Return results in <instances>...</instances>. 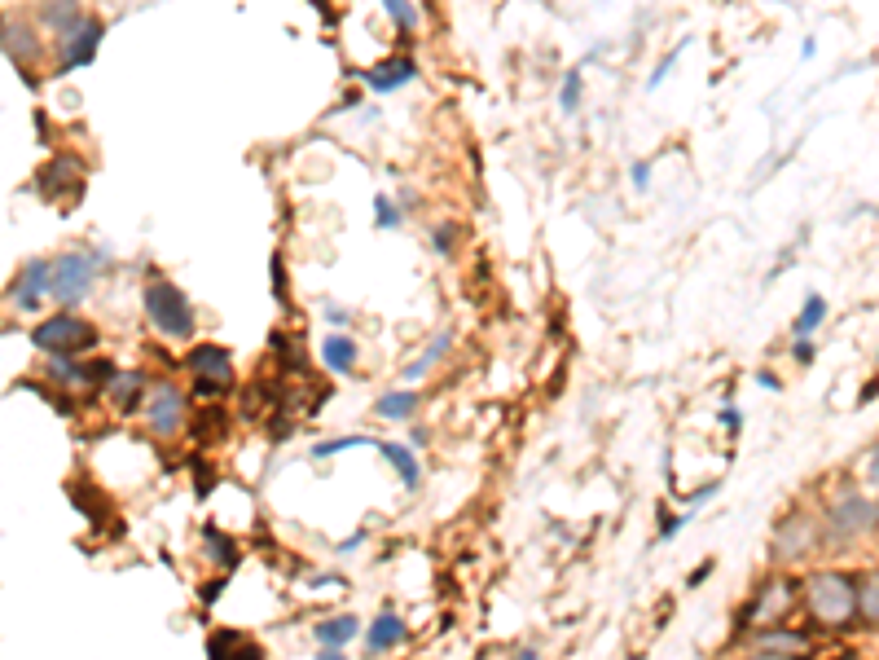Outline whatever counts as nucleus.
<instances>
[{
  "mask_svg": "<svg viewBox=\"0 0 879 660\" xmlns=\"http://www.w3.org/2000/svg\"><path fill=\"white\" fill-rule=\"evenodd\" d=\"M141 308H146V322L159 330L163 339H194L198 330V313L189 304V295L168 278H150L141 291Z\"/></svg>",
  "mask_w": 879,
  "mask_h": 660,
  "instance_id": "obj_1",
  "label": "nucleus"
},
{
  "mask_svg": "<svg viewBox=\"0 0 879 660\" xmlns=\"http://www.w3.org/2000/svg\"><path fill=\"white\" fill-rule=\"evenodd\" d=\"M805 603L822 625L840 630V625H849L853 616H858V577H849V572H831V568L809 572Z\"/></svg>",
  "mask_w": 879,
  "mask_h": 660,
  "instance_id": "obj_2",
  "label": "nucleus"
},
{
  "mask_svg": "<svg viewBox=\"0 0 879 660\" xmlns=\"http://www.w3.org/2000/svg\"><path fill=\"white\" fill-rule=\"evenodd\" d=\"M97 273H102V256H97V251H88V247H71V251H62V256L53 260L49 295L66 308V313H71L75 304H84L88 295H93Z\"/></svg>",
  "mask_w": 879,
  "mask_h": 660,
  "instance_id": "obj_3",
  "label": "nucleus"
},
{
  "mask_svg": "<svg viewBox=\"0 0 879 660\" xmlns=\"http://www.w3.org/2000/svg\"><path fill=\"white\" fill-rule=\"evenodd\" d=\"M31 344H36L44 357H80V352L97 344V326L62 308V313L44 317V322L31 330Z\"/></svg>",
  "mask_w": 879,
  "mask_h": 660,
  "instance_id": "obj_4",
  "label": "nucleus"
},
{
  "mask_svg": "<svg viewBox=\"0 0 879 660\" xmlns=\"http://www.w3.org/2000/svg\"><path fill=\"white\" fill-rule=\"evenodd\" d=\"M181 366L194 374V396H225L233 388V352L225 344H194Z\"/></svg>",
  "mask_w": 879,
  "mask_h": 660,
  "instance_id": "obj_5",
  "label": "nucleus"
},
{
  "mask_svg": "<svg viewBox=\"0 0 879 660\" xmlns=\"http://www.w3.org/2000/svg\"><path fill=\"white\" fill-rule=\"evenodd\" d=\"M879 528V502L862 498V493H840L836 502L827 506V533L840 537V542H853V537H866Z\"/></svg>",
  "mask_w": 879,
  "mask_h": 660,
  "instance_id": "obj_6",
  "label": "nucleus"
},
{
  "mask_svg": "<svg viewBox=\"0 0 879 660\" xmlns=\"http://www.w3.org/2000/svg\"><path fill=\"white\" fill-rule=\"evenodd\" d=\"M792 608H796V577H765L756 599L743 608V625H756V630L783 625Z\"/></svg>",
  "mask_w": 879,
  "mask_h": 660,
  "instance_id": "obj_7",
  "label": "nucleus"
},
{
  "mask_svg": "<svg viewBox=\"0 0 879 660\" xmlns=\"http://www.w3.org/2000/svg\"><path fill=\"white\" fill-rule=\"evenodd\" d=\"M0 49H5V58L22 71L27 88H36V80H31V66H36V62L44 58V40H40V31L31 27L27 18L0 14Z\"/></svg>",
  "mask_w": 879,
  "mask_h": 660,
  "instance_id": "obj_8",
  "label": "nucleus"
},
{
  "mask_svg": "<svg viewBox=\"0 0 879 660\" xmlns=\"http://www.w3.org/2000/svg\"><path fill=\"white\" fill-rule=\"evenodd\" d=\"M185 414H189V396L176 388V383L159 379L150 383V396H146V427L154 436H176L185 427Z\"/></svg>",
  "mask_w": 879,
  "mask_h": 660,
  "instance_id": "obj_9",
  "label": "nucleus"
},
{
  "mask_svg": "<svg viewBox=\"0 0 879 660\" xmlns=\"http://www.w3.org/2000/svg\"><path fill=\"white\" fill-rule=\"evenodd\" d=\"M44 374H49L53 383H62V388H106L110 379H115V361L106 357H93V361H80V357H49L44 361Z\"/></svg>",
  "mask_w": 879,
  "mask_h": 660,
  "instance_id": "obj_10",
  "label": "nucleus"
},
{
  "mask_svg": "<svg viewBox=\"0 0 879 660\" xmlns=\"http://www.w3.org/2000/svg\"><path fill=\"white\" fill-rule=\"evenodd\" d=\"M102 40H106V22L97 14H88L71 36L58 40V75H71L80 66H88L97 58V49H102Z\"/></svg>",
  "mask_w": 879,
  "mask_h": 660,
  "instance_id": "obj_11",
  "label": "nucleus"
},
{
  "mask_svg": "<svg viewBox=\"0 0 879 660\" xmlns=\"http://www.w3.org/2000/svg\"><path fill=\"white\" fill-rule=\"evenodd\" d=\"M49 278H53V260H27L22 273L9 286V304L18 313H36V308L49 300Z\"/></svg>",
  "mask_w": 879,
  "mask_h": 660,
  "instance_id": "obj_12",
  "label": "nucleus"
},
{
  "mask_svg": "<svg viewBox=\"0 0 879 660\" xmlns=\"http://www.w3.org/2000/svg\"><path fill=\"white\" fill-rule=\"evenodd\" d=\"M818 542H822L818 524L809 520V515H800V511H796L792 520L778 524V533H774V555L783 559V564H796V559H805Z\"/></svg>",
  "mask_w": 879,
  "mask_h": 660,
  "instance_id": "obj_13",
  "label": "nucleus"
},
{
  "mask_svg": "<svg viewBox=\"0 0 879 660\" xmlns=\"http://www.w3.org/2000/svg\"><path fill=\"white\" fill-rule=\"evenodd\" d=\"M36 185H40V194H44V198L80 194V190H84V163L75 159V154H53V159L40 168Z\"/></svg>",
  "mask_w": 879,
  "mask_h": 660,
  "instance_id": "obj_14",
  "label": "nucleus"
},
{
  "mask_svg": "<svg viewBox=\"0 0 879 660\" xmlns=\"http://www.w3.org/2000/svg\"><path fill=\"white\" fill-rule=\"evenodd\" d=\"M106 396L119 414H137L146 410V396H150V374L146 370H115V379L106 383Z\"/></svg>",
  "mask_w": 879,
  "mask_h": 660,
  "instance_id": "obj_15",
  "label": "nucleus"
},
{
  "mask_svg": "<svg viewBox=\"0 0 879 660\" xmlns=\"http://www.w3.org/2000/svg\"><path fill=\"white\" fill-rule=\"evenodd\" d=\"M752 652H761V656H796V660H805L809 656V638L800 634V630H787V625H765V630H756L752 634Z\"/></svg>",
  "mask_w": 879,
  "mask_h": 660,
  "instance_id": "obj_16",
  "label": "nucleus"
},
{
  "mask_svg": "<svg viewBox=\"0 0 879 660\" xmlns=\"http://www.w3.org/2000/svg\"><path fill=\"white\" fill-rule=\"evenodd\" d=\"M414 75H418L414 58H409V53H396V58H387V62L370 66V71H361V80H365L370 93H396V88L414 84Z\"/></svg>",
  "mask_w": 879,
  "mask_h": 660,
  "instance_id": "obj_17",
  "label": "nucleus"
},
{
  "mask_svg": "<svg viewBox=\"0 0 879 660\" xmlns=\"http://www.w3.org/2000/svg\"><path fill=\"white\" fill-rule=\"evenodd\" d=\"M40 27L44 31H53L58 40H66L75 27L88 18V9H84V0H40Z\"/></svg>",
  "mask_w": 879,
  "mask_h": 660,
  "instance_id": "obj_18",
  "label": "nucleus"
},
{
  "mask_svg": "<svg viewBox=\"0 0 879 660\" xmlns=\"http://www.w3.org/2000/svg\"><path fill=\"white\" fill-rule=\"evenodd\" d=\"M207 660H264V647L242 630H216L207 638Z\"/></svg>",
  "mask_w": 879,
  "mask_h": 660,
  "instance_id": "obj_19",
  "label": "nucleus"
},
{
  "mask_svg": "<svg viewBox=\"0 0 879 660\" xmlns=\"http://www.w3.org/2000/svg\"><path fill=\"white\" fill-rule=\"evenodd\" d=\"M409 638V625L400 621V616L392 612V608H383L370 621V630H365V652L370 656H383V652H392V647H400Z\"/></svg>",
  "mask_w": 879,
  "mask_h": 660,
  "instance_id": "obj_20",
  "label": "nucleus"
},
{
  "mask_svg": "<svg viewBox=\"0 0 879 660\" xmlns=\"http://www.w3.org/2000/svg\"><path fill=\"white\" fill-rule=\"evenodd\" d=\"M356 361H361V348H356V339L348 330H330V335L321 339V366L330 374H352Z\"/></svg>",
  "mask_w": 879,
  "mask_h": 660,
  "instance_id": "obj_21",
  "label": "nucleus"
},
{
  "mask_svg": "<svg viewBox=\"0 0 879 660\" xmlns=\"http://www.w3.org/2000/svg\"><path fill=\"white\" fill-rule=\"evenodd\" d=\"M356 634H361V621H356L352 612L326 616V621H317V625H313V638H317V647H348Z\"/></svg>",
  "mask_w": 879,
  "mask_h": 660,
  "instance_id": "obj_22",
  "label": "nucleus"
},
{
  "mask_svg": "<svg viewBox=\"0 0 879 660\" xmlns=\"http://www.w3.org/2000/svg\"><path fill=\"white\" fill-rule=\"evenodd\" d=\"M378 454H383V458L396 467V476H400V484H405V489H418L422 467H418V454H414V449L400 445V440H378Z\"/></svg>",
  "mask_w": 879,
  "mask_h": 660,
  "instance_id": "obj_23",
  "label": "nucleus"
},
{
  "mask_svg": "<svg viewBox=\"0 0 879 660\" xmlns=\"http://www.w3.org/2000/svg\"><path fill=\"white\" fill-rule=\"evenodd\" d=\"M374 414L387 418V423H409L418 414V392L414 388H392L374 401Z\"/></svg>",
  "mask_w": 879,
  "mask_h": 660,
  "instance_id": "obj_24",
  "label": "nucleus"
},
{
  "mask_svg": "<svg viewBox=\"0 0 879 660\" xmlns=\"http://www.w3.org/2000/svg\"><path fill=\"white\" fill-rule=\"evenodd\" d=\"M449 348H453V330H440V335L405 366V388H409V383H418V379H427V374L436 370V361H444V352H449Z\"/></svg>",
  "mask_w": 879,
  "mask_h": 660,
  "instance_id": "obj_25",
  "label": "nucleus"
},
{
  "mask_svg": "<svg viewBox=\"0 0 879 660\" xmlns=\"http://www.w3.org/2000/svg\"><path fill=\"white\" fill-rule=\"evenodd\" d=\"M203 555H207L220 572H233V568H238V542H233L229 533H220L216 524L203 528Z\"/></svg>",
  "mask_w": 879,
  "mask_h": 660,
  "instance_id": "obj_26",
  "label": "nucleus"
},
{
  "mask_svg": "<svg viewBox=\"0 0 879 660\" xmlns=\"http://www.w3.org/2000/svg\"><path fill=\"white\" fill-rule=\"evenodd\" d=\"M822 322H827V300H822V295H809V300L800 304L796 322H792V335H796V339H809Z\"/></svg>",
  "mask_w": 879,
  "mask_h": 660,
  "instance_id": "obj_27",
  "label": "nucleus"
},
{
  "mask_svg": "<svg viewBox=\"0 0 879 660\" xmlns=\"http://www.w3.org/2000/svg\"><path fill=\"white\" fill-rule=\"evenodd\" d=\"M378 5L387 9V18H392V27L400 31V36H414V31L422 27V14L414 0H378Z\"/></svg>",
  "mask_w": 879,
  "mask_h": 660,
  "instance_id": "obj_28",
  "label": "nucleus"
},
{
  "mask_svg": "<svg viewBox=\"0 0 879 660\" xmlns=\"http://www.w3.org/2000/svg\"><path fill=\"white\" fill-rule=\"evenodd\" d=\"M858 616L866 625H875V630H879V572H871V577L858 581Z\"/></svg>",
  "mask_w": 879,
  "mask_h": 660,
  "instance_id": "obj_29",
  "label": "nucleus"
},
{
  "mask_svg": "<svg viewBox=\"0 0 879 660\" xmlns=\"http://www.w3.org/2000/svg\"><path fill=\"white\" fill-rule=\"evenodd\" d=\"M581 97H585V75H581V66H572V71L563 75V84H559L563 115H576V110H581Z\"/></svg>",
  "mask_w": 879,
  "mask_h": 660,
  "instance_id": "obj_30",
  "label": "nucleus"
},
{
  "mask_svg": "<svg viewBox=\"0 0 879 660\" xmlns=\"http://www.w3.org/2000/svg\"><path fill=\"white\" fill-rule=\"evenodd\" d=\"M225 432H229V414L220 410V405H211V410H203L194 418V436L198 440H220Z\"/></svg>",
  "mask_w": 879,
  "mask_h": 660,
  "instance_id": "obj_31",
  "label": "nucleus"
},
{
  "mask_svg": "<svg viewBox=\"0 0 879 660\" xmlns=\"http://www.w3.org/2000/svg\"><path fill=\"white\" fill-rule=\"evenodd\" d=\"M378 449L374 436H335V440H321V445H313V458H335V454H348V449Z\"/></svg>",
  "mask_w": 879,
  "mask_h": 660,
  "instance_id": "obj_32",
  "label": "nucleus"
},
{
  "mask_svg": "<svg viewBox=\"0 0 879 660\" xmlns=\"http://www.w3.org/2000/svg\"><path fill=\"white\" fill-rule=\"evenodd\" d=\"M431 247H436L440 256H453V251H458V225H453V220H444V225L431 229Z\"/></svg>",
  "mask_w": 879,
  "mask_h": 660,
  "instance_id": "obj_33",
  "label": "nucleus"
},
{
  "mask_svg": "<svg viewBox=\"0 0 879 660\" xmlns=\"http://www.w3.org/2000/svg\"><path fill=\"white\" fill-rule=\"evenodd\" d=\"M374 216H378V229H400V220H405V216H400V207L387 194L374 198Z\"/></svg>",
  "mask_w": 879,
  "mask_h": 660,
  "instance_id": "obj_34",
  "label": "nucleus"
},
{
  "mask_svg": "<svg viewBox=\"0 0 879 660\" xmlns=\"http://www.w3.org/2000/svg\"><path fill=\"white\" fill-rule=\"evenodd\" d=\"M682 49H686V40H682V44H677V49H669V53H664V58H660V66H655V71H651V80H647V88H660L664 80H669V71H673V66H677V58H682Z\"/></svg>",
  "mask_w": 879,
  "mask_h": 660,
  "instance_id": "obj_35",
  "label": "nucleus"
},
{
  "mask_svg": "<svg viewBox=\"0 0 879 660\" xmlns=\"http://www.w3.org/2000/svg\"><path fill=\"white\" fill-rule=\"evenodd\" d=\"M273 295H277V304L291 300V291H286V269H282V260H273Z\"/></svg>",
  "mask_w": 879,
  "mask_h": 660,
  "instance_id": "obj_36",
  "label": "nucleus"
},
{
  "mask_svg": "<svg viewBox=\"0 0 879 660\" xmlns=\"http://www.w3.org/2000/svg\"><path fill=\"white\" fill-rule=\"evenodd\" d=\"M629 181H633V190H647V185H651V163H633Z\"/></svg>",
  "mask_w": 879,
  "mask_h": 660,
  "instance_id": "obj_37",
  "label": "nucleus"
},
{
  "mask_svg": "<svg viewBox=\"0 0 879 660\" xmlns=\"http://www.w3.org/2000/svg\"><path fill=\"white\" fill-rule=\"evenodd\" d=\"M326 317H330V322H335L339 330H348V322H352V313H348V308H339V304H326Z\"/></svg>",
  "mask_w": 879,
  "mask_h": 660,
  "instance_id": "obj_38",
  "label": "nucleus"
},
{
  "mask_svg": "<svg viewBox=\"0 0 879 660\" xmlns=\"http://www.w3.org/2000/svg\"><path fill=\"white\" fill-rule=\"evenodd\" d=\"M792 352H796L800 366H809V361H814V344H809V339H796V348H792Z\"/></svg>",
  "mask_w": 879,
  "mask_h": 660,
  "instance_id": "obj_39",
  "label": "nucleus"
},
{
  "mask_svg": "<svg viewBox=\"0 0 879 660\" xmlns=\"http://www.w3.org/2000/svg\"><path fill=\"white\" fill-rule=\"evenodd\" d=\"M225 586H229V577H216V581H211V586L203 590V603H216V599H220V590H225Z\"/></svg>",
  "mask_w": 879,
  "mask_h": 660,
  "instance_id": "obj_40",
  "label": "nucleus"
},
{
  "mask_svg": "<svg viewBox=\"0 0 879 660\" xmlns=\"http://www.w3.org/2000/svg\"><path fill=\"white\" fill-rule=\"evenodd\" d=\"M708 572H712V564H699V568L691 572V577H686V586H691V590H695V586H704V581H708Z\"/></svg>",
  "mask_w": 879,
  "mask_h": 660,
  "instance_id": "obj_41",
  "label": "nucleus"
},
{
  "mask_svg": "<svg viewBox=\"0 0 879 660\" xmlns=\"http://www.w3.org/2000/svg\"><path fill=\"white\" fill-rule=\"evenodd\" d=\"M721 423H726L730 432H739V427H743V418H739V410H734V405H726V414H721Z\"/></svg>",
  "mask_w": 879,
  "mask_h": 660,
  "instance_id": "obj_42",
  "label": "nucleus"
},
{
  "mask_svg": "<svg viewBox=\"0 0 879 660\" xmlns=\"http://www.w3.org/2000/svg\"><path fill=\"white\" fill-rule=\"evenodd\" d=\"M866 480L879 489V445H875V454H871V462H866Z\"/></svg>",
  "mask_w": 879,
  "mask_h": 660,
  "instance_id": "obj_43",
  "label": "nucleus"
},
{
  "mask_svg": "<svg viewBox=\"0 0 879 660\" xmlns=\"http://www.w3.org/2000/svg\"><path fill=\"white\" fill-rule=\"evenodd\" d=\"M317 660H348L343 647H317Z\"/></svg>",
  "mask_w": 879,
  "mask_h": 660,
  "instance_id": "obj_44",
  "label": "nucleus"
},
{
  "mask_svg": "<svg viewBox=\"0 0 879 660\" xmlns=\"http://www.w3.org/2000/svg\"><path fill=\"white\" fill-rule=\"evenodd\" d=\"M361 542H365V533H352V537H348V542H343V546H339V555H352V550H356V546H361Z\"/></svg>",
  "mask_w": 879,
  "mask_h": 660,
  "instance_id": "obj_45",
  "label": "nucleus"
},
{
  "mask_svg": "<svg viewBox=\"0 0 879 660\" xmlns=\"http://www.w3.org/2000/svg\"><path fill=\"white\" fill-rule=\"evenodd\" d=\"M515 660H541V652H537V647H519Z\"/></svg>",
  "mask_w": 879,
  "mask_h": 660,
  "instance_id": "obj_46",
  "label": "nucleus"
},
{
  "mask_svg": "<svg viewBox=\"0 0 879 660\" xmlns=\"http://www.w3.org/2000/svg\"><path fill=\"white\" fill-rule=\"evenodd\" d=\"M743 660H778V656H761V652H752V656H743Z\"/></svg>",
  "mask_w": 879,
  "mask_h": 660,
  "instance_id": "obj_47",
  "label": "nucleus"
}]
</instances>
